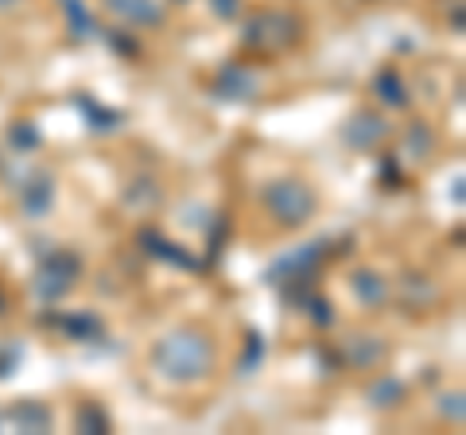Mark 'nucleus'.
Returning a JSON list of instances; mask_svg holds the SVG:
<instances>
[{
  "label": "nucleus",
  "instance_id": "f257e3e1",
  "mask_svg": "<svg viewBox=\"0 0 466 435\" xmlns=\"http://www.w3.org/2000/svg\"><path fill=\"white\" fill-rule=\"evenodd\" d=\"M218 361V350L210 335H202L195 327H183V330H167L164 339L152 346V366L171 377V381H202Z\"/></svg>",
  "mask_w": 466,
  "mask_h": 435
},
{
  "label": "nucleus",
  "instance_id": "f03ea898",
  "mask_svg": "<svg viewBox=\"0 0 466 435\" xmlns=\"http://www.w3.org/2000/svg\"><path fill=\"white\" fill-rule=\"evenodd\" d=\"M260 202H265V210L280 226H288V229L311 222V214L319 207V198H315L311 187L303 183V179H291V176L288 179H272L265 191H260Z\"/></svg>",
  "mask_w": 466,
  "mask_h": 435
},
{
  "label": "nucleus",
  "instance_id": "7ed1b4c3",
  "mask_svg": "<svg viewBox=\"0 0 466 435\" xmlns=\"http://www.w3.org/2000/svg\"><path fill=\"white\" fill-rule=\"evenodd\" d=\"M323 257H327V241H308V245H299V249L276 257L265 280L272 288H280V296L296 292V288H311L319 265H323Z\"/></svg>",
  "mask_w": 466,
  "mask_h": 435
},
{
  "label": "nucleus",
  "instance_id": "20e7f679",
  "mask_svg": "<svg viewBox=\"0 0 466 435\" xmlns=\"http://www.w3.org/2000/svg\"><path fill=\"white\" fill-rule=\"evenodd\" d=\"M296 35H299V20L291 16V12H257V16H249V24H245V43L265 55L291 47Z\"/></svg>",
  "mask_w": 466,
  "mask_h": 435
},
{
  "label": "nucleus",
  "instance_id": "39448f33",
  "mask_svg": "<svg viewBox=\"0 0 466 435\" xmlns=\"http://www.w3.org/2000/svg\"><path fill=\"white\" fill-rule=\"evenodd\" d=\"M78 272H82V260L75 253L47 249V257L39 260V272H35V296L47 303H58L78 284Z\"/></svg>",
  "mask_w": 466,
  "mask_h": 435
},
{
  "label": "nucleus",
  "instance_id": "423d86ee",
  "mask_svg": "<svg viewBox=\"0 0 466 435\" xmlns=\"http://www.w3.org/2000/svg\"><path fill=\"white\" fill-rule=\"evenodd\" d=\"M55 416L43 400H20L12 404V409L0 412V431H24V435H43L51 431Z\"/></svg>",
  "mask_w": 466,
  "mask_h": 435
},
{
  "label": "nucleus",
  "instance_id": "0eeeda50",
  "mask_svg": "<svg viewBox=\"0 0 466 435\" xmlns=\"http://www.w3.org/2000/svg\"><path fill=\"white\" fill-rule=\"evenodd\" d=\"M137 241H140V249L148 253V257L167 260V265H175V268H187V272H198V268H202V260H198V257H191L179 241H171V238H164V234H156V229H140Z\"/></svg>",
  "mask_w": 466,
  "mask_h": 435
},
{
  "label": "nucleus",
  "instance_id": "6e6552de",
  "mask_svg": "<svg viewBox=\"0 0 466 435\" xmlns=\"http://www.w3.org/2000/svg\"><path fill=\"white\" fill-rule=\"evenodd\" d=\"M385 137H389V121H381L377 113H354V117L342 125V140L350 144V148H358V152L377 148Z\"/></svg>",
  "mask_w": 466,
  "mask_h": 435
},
{
  "label": "nucleus",
  "instance_id": "1a4fd4ad",
  "mask_svg": "<svg viewBox=\"0 0 466 435\" xmlns=\"http://www.w3.org/2000/svg\"><path fill=\"white\" fill-rule=\"evenodd\" d=\"M257 90H260V78L249 66H238V63L222 66V75L214 78V94L226 97V101H249Z\"/></svg>",
  "mask_w": 466,
  "mask_h": 435
},
{
  "label": "nucleus",
  "instance_id": "9d476101",
  "mask_svg": "<svg viewBox=\"0 0 466 435\" xmlns=\"http://www.w3.org/2000/svg\"><path fill=\"white\" fill-rule=\"evenodd\" d=\"M20 207H24L27 218L51 214V207H55V179L47 176V171H35V176L20 187Z\"/></svg>",
  "mask_w": 466,
  "mask_h": 435
},
{
  "label": "nucleus",
  "instance_id": "9b49d317",
  "mask_svg": "<svg viewBox=\"0 0 466 435\" xmlns=\"http://www.w3.org/2000/svg\"><path fill=\"white\" fill-rule=\"evenodd\" d=\"M106 8L133 27H159L164 24V5H159V0H106Z\"/></svg>",
  "mask_w": 466,
  "mask_h": 435
},
{
  "label": "nucleus",
  "instance_id": "f8f14e48",
  "mask_svg": "<svg viewBox=\"0 0 466 435\" xmlns=\"http://www.w3.org/2000/svg\"><path fill=\"white\" fill-rule=\"evenodd\" d=\"M350 288H354V296L361 308H385V299H389V280L381 277V272H373V268H358L354 277H350Z\"/></svg>",
  "mask_w": 466,
  "mask_h": 435
},
{
  "label": "nucleus",
  "instance_id": "ddd939ff",
  "mask_svg": "<svg viewBox=\"0 0 466 435\" xmlns=\"http://www.w3.org/2000/svg\"><path fill=\"white\" fill-rule=\"evenodd\" d=\"M51 323L63 330L66 339H75V342H97V339H106V323H101L97 315H90V311L58 315V319H51Z\"/></svg>",
  "mask_w": 466,
  "mask_h": 435
},
{
  "label": "nucleus",
  "instance_id": "4468645a",
  "mask_svg": "<svg viewBox=\"0 0 466 435\" xmlns=\"http://www.w3.org/2000/svg\"><path fill=\"white\" fill-rule=\"evenodd\" d=\"M342 358H346V366H354V369H370L385 358V342L373 335H354L342 346Z\"/></svg>",
  "mask_w": 466,
  "mask_h": 435
},
{
  "label": "nucleus",
  "instance_id": "2eb2a0df",
  "mask_svg": "<svg viewBox=\"0 0 466 435\" xmlns=\"http://www.w3.org/2000/svg\"><path fill=\"white\" fill-rule=\"evenodd\" d=\"M75 106L86 113V125H90L94 133H113V128L125 121V117H121V109H106V106H97V101H94L90 94H78V97H75Z\"/></svg>",
  "mask_w": 466,
  "mask_h": 435
},
{
  "label": "nucleus",
  "instance_id": "dca6fc26",
  "mask_svg": "<svg viewBox=\"0 0 466 435\" xmlns=\"http://www.w3.org/2000/svg\"><path fill=\"white\" fill-rule=\"evenodd\" d=\"M66 12V24H70V35L75 39H94L97 35V20L90 16V8H86V0H58Z\"/></svg>",
  "mask_w": 466,
  "mask_h": 435
},
{
  "label": "nucleus",
  "instance_id": "f3484780",
  "mask_svg": "<svg viewBox=\"0 0 466 435\" xmlns=\"http://www.w3.org/2000/svg\"><path fill=\"white\" fill-rule=\"evenodd\" d=\"M366 400L373 404V409H392V404L404 400V381L400 377H377V381L366 389Z\"/></svg>",
  "mask_w": 466,
  "mask_h": 435
},
{
  "label": "nucleus",
  "instance_id": "a211bd4d",
  "mask_svg": "<svg viewBox=\"0 0 466 435\" xmlns=\"http://www.w3.org/2000/svg\"><path fill=\"white\" fill-rule=\"evenodd\" d=\"M373 90H377V97H381L389 109H408V101H412L397 70H381V75H377V82H373Z\"/></svg>",
  "mask_w": 466,
  "mask_h": 435
},
{
  "label": "nucleus",
  "instance_id": "6ab92c4d",
  "mask_svg": "<svg viewBox=\"0 0 466 435\" xmlns=\"http://www.w3.org/2000/svg\"><path fill=\"white\" fill-rule=\"evenodd\" d=\"M435 148V133L424 125V121H416V125H408V133H404V156L408 159H428Z\"/></svg>",
  "mask_w": 466,
  "mask_h": 435
},
{
  "label": "nucleus",
  "instance_id": "aec40b11",
  "mask_svg": "<svg viewBox=\"0 0 466 435\" xmlns=\"http://www.w3.org/2000/svg\"><path fill=\"white\" fill-rule=\"evenodd\" d=\"M75 428L86 431V435H101V431H109V428H113V420H109V412L101 409V404L90 400V404H82V409H78Z\"/></svg>",
  "mask_w": 466,
  "mask_h": 435
},
{
  "label": "nucleus",
  "instance_id": "412c9836",
  "mask_svg": "<svg viewBox=\"0 0 466 435\" xmlns=\"http://www.w3.org/2000/svg\"><path fill=\"white\" fill-rule=\"evenodd\" d=\"M39 140H43V137H39V128H35L32 121H16V125L8 128V144H12L16 152H35Z\"/></svg>",
  "mask_w": 466,
  "mask_h": 435
},
{
  "label": "nucleus",
  "instance_id": "4be33fe9",
  "mask_svg": "<svg viewBox=\"0 0 466 435\" xmlns=\"http://www.w3.org/2000/svg\"><path fill=\"white\" fill-rule=\"evenodd\" d=\"M260 361H265V339L257 335V330H249L245 335V354H241V373H253Z\"/></svg>",
  "mask_w": 466,
  "mask_h": 435
},
{
  "label": "nucleus",
  "instance_id": "5701e85b",
  "mask_svg": "<svg viewBox=\"0 0 466 435\" xmlns=\"http://www.w3.org/2000/svg\"><path fill=\"white\" fill-rule=\"evenodd\" d=\"M299 311H308L311 315V323L315 327H330L334 323V311H330V299H323V296H308V299H303V308Z\"/></svg>",
  "mask_w": 466,
  "mask_h": 435
},
{
  "label": "nucleus",
  "instance_id": "b1692460",
  "mask_svg": "<svg viewBox=\"0 0 466 435\" xmlns=\"http://www.w3.org/2000/svg\"><path fill=\"white\" fill-rule=\"evenodd\" d=\"M440 412H443L447 420H455V424H462V420H466L462 393H447V397H443V404H440Z\"/></svg>",
  "mask_w": 466,
  "mask_h": 435
},
{
  "label": "nucleus",
  "instance_id": "393cba45",
  "mask_svg": "<svg viewBox=\"0 0 466 435\" xmlns=\"http://www.w3.org/2000/svg\"><path fill=\"white\" fill-rule=\"evenodd\" d=\"M20 369V350L16 346H0V381Z\"/></svg>",
  "mask_w": 466,
  "mask_h": 435
},
{
  "label": "nucleus",
  "instance_id": "a878e982",
  "mask_svg": "<svg viewBox=\"0 0 466 435\" xmlns=\"http://www.w3.org/2000/svg\"><path fill=\"white\" fill-rule=\"evenodd\" d=\"M210 8H214V16H218V20H238L241 0H210Z\"/></svg>",
  "mask_w": 466,
  "mask_h": 435
},
{
  "label": "nucleus",
  "instance_id": "bb28decb",
  "mask_svg": "<svg viewBox=\"0 0 466 435\" xmlns=\"http://www.w3.org/2000/svg\"><path fill=\"white\" fill-rule=\"evenodd\" d=\"M109 43L125 55V59H133V55H137V43H133V39H125V35H116V32H109Z\"/></svg>",
  "mask_w": 466,
  "mask_h": 435
},
{
  "label": "nucleus",
  "instance_id": "cd10ccee",
  "mask_svg": "<svg viewBox=\"0 0 466 435\" xmlns=\"http://www.w3.org/2000/svg\"><path fill=\"white\" fill-rule=\"evenodd\" d=\"M451 195H455V202H459V207H462V198H466V195H462V176L455 179V187H451Z\"/></svg>",
  "mask_w": 466,
  "mask_h": 435
},
{
  "label": "nucleus",
  "instance_id": "c85d7f7f",
  "mask_svg": "<svg viewBox=\"0 0 466 435\" xmlns=\"http://www.w3.org/2000/svg\"><path fill=\"white\" fill-rule=\"evenodd\" d=\"M16 5H20V0H0V12H12Z\"/></svg>",
  "mask_w": 466,
  "mask_h": 435
},
{
  "label": "nucleus",
  "instance_id": "c756f323",
  "mask_svg": "<svg viewBox=\"0 0 466 435\" xmlns=\"http://www.w3.org/2000/svg\"><path fill=\"white\" fill-rule=\"evenodd\" d=\"M179 5H187V0H179Z\"/></svg>",
  "mask_w": 466,
  "mask_h": 435
}]
</instances>
